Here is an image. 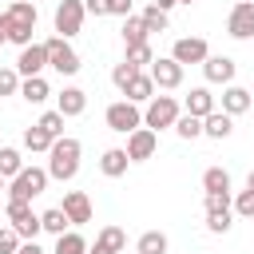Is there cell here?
<instances>
[{"mask_svg":"<svg viewBox=\"0 0 254 254\" xmlns=\"http://www.w3.org/2000/svg\"><path fill=\"white\" fill-rule=\"evenodd\" d=\"M79 155H83L79 139H71V135L52 139V147H48V179L71 183V179L79 175Z\"/></svg>","mask_w":254,"mask_h":254,"instance_id":"6da1fadb","label":"cell"},{"mask_svg":"<svg viewBox=\"0 0 254 254\" xmlns=\"http://www.w3.org/2000/svg\"><path fill=\"white\" fill-rule=\"evenodd\" d=\"M4 20H8V44H16V48L32 44V32H36V20H40L32 0H12L4 8Z\"/></svg>","mask_w":254,"mask_h":254,"instance_id":"7a4b0ae2","label":"cell"},{"mask_svg":"<svg viewBox=\"0 0 254 254\" xmlns=\"http://www.w3.org/2000/svg\"><path fill=\"white\" fill-rule=\"evenodd\" d=\"M183 115V103L175 95H151L143 103V127L151 131H163V127H175V119Z\"/></svg>","mask_w":254,"mask_h":254,"instance_id":"3957f363","label":"cell"},{"mask_svg":"<svg viewBox=\"0 0 254 254\" xmlns=\"http://www.w3.org/2000/svg\"><path fill=\"white\" fill-rule=\"evenodd\" d=\"M48 190V167H24L20 175L8 179V198H20V202H32L36 194Z\"/></svg>","mask_w":254,"mask_h":254,"instance_id":"277c9868","label":"cell"},{"mask_svg":"<svg viewBox=\"0 0 254 254\" xmlns=\"http://www.w3.org/2000/svg\"><path fill=\"white\" fill-rule=\"evenodd\" d=\"M4 222H8L24 242H36V234L44 230V226H40V214H32V202H20V198H8V202H4Z\"/></svg>","mask_w":254,"mask_h":254,"instance_id":"5b68a950","label":"cell"},{"mask_svg":"<svg viewBox=\"0 0 254 254\" xmlns=\"http://www.w3.org/2000/svg\"><path fill=\"white\" fill-rule=\"evenodd\" d=\"M103 123H107L115 135H131L135 127H143V111H139V103H131V99H115V103H107Z\"/></svg>","mask_w":254,"mask_h":254,"instance_id":"8992f818","label":"cell"},{"mask_svg":"<svg viewBox=\"0 0 254 254\" xmlns=\"http://www.w3.org/2000/svg\"><path fill=\"white\" fill-rule=\"evenodd\" d=\"M83 20H87V8H83V0H60V4H56V16H52V24H56V36H64V40L79 36V32H83Z\"/></svg>","mask_w":254,"mask_h":254,"instance_id":"52a82bcc","label":"cell"},{"mask_svg":"<svg viewBox=\"0 0 254 254\" xmlns=\"http://www.w3.org/2000/svg\"><path fill=\"white\" fill-rule=\"evenodd\" d=\"M44 48H48V67H56L60 75H75L83 64H79V52L64 40V36H52V40H44Z\"/></svg>","mask_w":254,"mask_h":254,"instance_id":"ba28073f","label":"cell"},{"mask_svg":"<svg viewBox=\"0 0 254 254\" xmlns=\"http://www.w3.org/2000/svg\"><path fill=\"white\" fill-rule=\"evenodd\" d=\"M183 64L179 60H171V56H155L151 60V67H147V75L155 79V87H163V91H175V87H183Z\"/></svg>","mask_w":254,"mask_h":254,"instance_id":"9c48e42d","label":"cell"},{"mask_svg":"<svg viewBox=\"0 0 254 254\" xmlns=\"http://www.w3.org/2000/svg\"><path fill=\"white\" fill-rule=\"evenodd\" d=\"M226 36L230 40H254V0H238L226 16Z\"/></svg>","mask_w":254,"mask_h":254,"instance_id":"30bf717a","label":"cell"},{"mask_svg":"<svg viewBox=\"0 0 254 254\" xmlns=\"http://www.w3.org/2000/svg\"><path fill=\"white\" fill-rule=\"evenodd\" d=\"M155 147H159V131H151V127H135L131 135H127V159L131 163H147L151 155H155Z\"/></svg>","mask_w":254,"mask_h":254,"instance_id":"8fae6325","label":"cell"},{"mask_svg":"<svg viewBox=\"0 0 254 254\" xmlns=\"http://www.w3.org/2000/svg\"><path fill=\"white\" fill-rule=\"evenodd\" d=\"M12 67L20 71V79H28V75H40V71L48 67V48H44V44H36V40H32V44H24Z\"/></svg>","mask_w":254,"mask_h":254,"instance_id":"7c38bea8","label":"cell"},{"mask_svg":"<svg viewBox=\"0 0 254 254\" xmlns=\"http://www.w3.org/2000/svg\"><path fill=\"white\" fill-rule=\"evenodd\" d=\"M206 56H210V48H206L202 36H179L175 48H171V60H179L183 67H187V64H202Z\"/></svg>","mask_w":254,"mask_h":254,"instance_id":"4fadbf2b","label":"cell"},{"mask_svg":"<svg viewBox=\"0 0 254 254\" xmlns=\"http://www.w3.org/2000/svg\"><path fill=\"white\" fill-rule=\"evenodd\" d=\"M202 75H206V83H234V75H238V64L230 60V56H206L202 60Z\"/></svg>","mask_w":254,"mask_h":254,"instance_id":"5bb4252c","label":"cell"},{"mask_svg":"<svg viewBox=\"0 0 254 254\" xmlns=\"http://www.w3.org/2000/svg\"><path fill=\"white\" fill-rule=\"evenodd\" d=\"M60 206H64V214H67V222H71V226L91 222V198H87V190H67Z\"/></svg>","mask_w":254,"mask_h":254,"instance_id":"9a60e30c","label":"cell"},{"mask_svg":"<svg viewBox=\"0 0 254 254\" xmlns=\"http://www.w3.org/2000/svg\"><path fill=\"white\" fill-rule=\"evenodd\" d=\"M56 111H60L64 119L83 115V111H87V91H83V87H64V91L56 95Z\"/></svg>","mask_w":254,"mask_h":254,"instance_id":"2e32d148","label":"cell"},{"mask_svg":"<svg viewBox=\"0 0 254 254\" xmlns=\"http://www.w3.org/2000/svg\"><path fill=\"white\" fill-rule=\"evenodd\" d=\"M250 87H238V83H226L222 87V107L218 111H226V115H242V111H250Z\"/></svg>","mask_w":254,"mask_h":254,"instance_id":"e0dca14e","label":"cell"},{"mask_svg":"<svg viewBox=\"0 0 254 254\" xmlns=\"http://www.w3.org/2000/svg\"><path fill=\"white\" fill-rule=\"evenodd\" d=\"M230 131H234V115H226V111H210V115H202V135L206 139H230Z\"/></svg>","mask_w":254,"mask_h":254,"instance_id":"ac0fdd59","label":"cell"},{"mask_svg":"<svg viewBox=\"0 0 254 254\" xmlns=\"http://www.w3.org/2000/svg\"><path fill=\"white\" fill-rule=\"evenodd\" d=\"M123 246H127V234L119 226H103L99 238H95V246H87V254H119Z\"/></svg>","mask_w":254,"mask_h":254,"instance_id":"d6986e66","label":"cell"},{"mask_svg":"<svg viewBox=\"0 0 254 254\" xmlns=\"http://www.w3.org/2000/svg\"><path fill=\"white\" fill-rule=\"evenodd\" d=\"M151 95H155V79H151L147 71H135V75H131V83L123 87V99H131V103H139V107H143Z\"/></svg>","mask_w":254,"mask_h":254,"instance_id":"ffe728a7","label":"cell"},{"mask_svg":"<svg viewBox=\"0 0 254 254\" xmlns=\"http://www.w3.org/2000/svg\"><path fill=\"white\" fill-rule=\"evenodd\" d=\"M214 107H218V103H214L210 87H190V95L183 99V111H187V115H198V119H202V115H210Z\"/></svg>","mask_w":254,"mask_h":254,"instance_id":"44dd1931","label":"cell"},{"mask_svg":"<svg viewBox=\"0 0 254 254\" xmlns=\"http://www.w3.org/2000/svg\"><path fill=\"white\" fill-rule=\"evenodd\" d=\"M127 167H131V159H127V151H123V147H107V151L99 155V171H103L107 179L127 175Z\"/></svg>","mask_w":254,"mask_h":254,"instance_id":"7402d4cb","label":"cell"},{"mask_svg":"<svg viewBox=\"0 0 254 254\" xmlns=\"http://www.w3.org/2000/svg\"><path fill=\"white\" fill-rule=\"evenodd\" d=\"M48 95H52V87H48L44 75H28V79H20V99H28V103H44Z\"/></svg>","mask_w":254,"mask_h":254,"instance_id":"603a6c76","label":"cell"},{"mask_svg":"<svg viewBox=\"0 0 254 254\" xmlns=\"http://www.w3.org/2000/svg\"><path fill=\"white\" fill-rule=\"evenodd\" d=\"M167 234L163 230H143L139 234V242H135V254H167Z\"/></svg>","mask_w":254,"mask_h":254,"instance_id":"cb8c5ba5","label":"cell"},{"mask_svg":"<svg viewBox=\"0 0 254 254\" xmlns=\"http://www.w3.org/2000/svg\"><path fill=\"white\" fill-rule=\"evenodd\" d=\"M52 254H87V238L79 230H64V234H56V250Z\"/></svg>","mask_w":254,"mask_h":254,"instance_id":"d4e9b609","label":"cell"},{"mask_svg":"<svg viewBox=\"0 0 254 254\" xmlns=\"http://www.w3.org/2000/svg\"><path fill=\"white\" fill-rule=\"evenodd\" d=\"M202 190H206V194L230 190V171H226V167H206V171H202Z\"/></svg>","mask_w":254,"mask_h":254,"instance_id":"484cf974","label":"cell"},{"mask_svg":"<svg viewBox=\"0 0 254 254\" xmlns=\"http://www.w3.org/2000/svg\"><path fill=\"white\" fill-rule=\"evenodd\" d=\"M139 20H143V28H147V36H155V32H167V12L163 8H155V4H147L143 12H139Z\"/></svg>","mask_w":254,"mask_h":254,"instance_id":"4316f807","label":"cell"},{"mask_svg":"<svg viewBox=\"0 0 254 254\" xmlns=\"http://www.w3.org/2000/svg\"><path fill=\"white\" fill-rule=\"evenodd\" d=\"M40 226L48 230V234H64L71 222H67V214H64V206H48L44 214H40Z\"/></svg>","mask_w":254,"mask_h":254,"instance_id":"83f0119b","label":"cell"},{"mask_svg":"<svg viewBox=\"0 0 254 254\" xmlns=\"http://www.w3.org/2000/svg\"><path fill=\"white\" fill-rule=\"evenodd\" d=\"M151 36H147V28H143V20L139 16H123V44L131 48V44H147Z\"/></svg>","mask_w":254,"mask_h":254,"instance_id":"f1b7e54d","label":"cell"},{"mask_svg":"<svg viewBox=\"0 0 254 254\" xmlns=\"http://www.w3.org/2000/svg\"><path fill=\"white\" fill-rule=\"evenodd\" d=\"M123 60H127L135 71H147V67H151V60H155V52H151V44H131Z\"/></svg>","mask_w":254,"mask_h":254,"instance_id":"f546056e","label":"cell"},{"mask_svg":"<svg viewBox=\"0 0 254 254\" xmlns=\"http://www.w3.org/2000/svg\"><path fill=\"white\" fill-rule=\"evenodd\" d=\"M20 171H24V155H20L16 147H0V175L12 179V175H20Z\"/></svg>","mask_w":254,"mask_h":254,"instance_id":"4dcf8cb0","label":"cell"},{"mask_svg":"<svg viewBox=\"0 0 254 254\" xmlns=\"http://www.w3.org/2000/svg\"><path fill=\"white\" fill-rule=\"evenodd\" d=\"M175 135H179V139H198V135H202V119L183 111V115L175 119Z\"/></svg>","mask_w":254,"mask_h":254,"instance_id":"1f68e13d","label":"cell"},{"mask_svg":"<svg viewBox=\"0 0 254 254\" xmlns=\"http://www.w3.org/2000/svg\"><path fill=\"white\" fill-rule=\"evenodd\" d=\"M24 147H28V151H44V155H48V147H52V135H48L40 123H32V127L24 131Z\"/></svg>","mask_w":254,"mask_h":254,"instance_id":"d6a6232c","label":"cell"},{"mask_svg":"<svg viewBox=\"0 0 254 254\" xmlns=\"http://www.w3.org/2000/svg\"><path fill=\"white\" fill-rule=\"evenodd\" d=\"M230 218H234V210H206V230L210 234H226Z\"/></svg>","mask_w":254,"mask_h":254,"instance_id":"836d02e7","label":"cell"},{"mask_svg":"<svg viewBox=\"0 0 254 254\" xmlns=\"http://www.w3.org/2000/svg\"><path fill=\"white\" fill-rule=\"evenodd\" d=\"M36 123H40V127H44V131H48L52 139H60V135H64V115H60L56 107H52V111H44V115H40Z\"/></svg>","mask_w":254,"mask_h":254,"instance_id":"e575fe53","label":"cell"},{"mask_svg":"<svg viewBox=\"0 0 254 254\" xmlns=\"http://www.w3.org/2000/svg\"><path fill=\"white\" fill-rule=\"evenodd\" d=\"M0 95H20V71L16 67H0Z\"/></svg>","mask_w":254,"mask_h":254,"instance_id":"d590c367","label":"cell"},{"mask_svg":"<svg viewBox=\"0 0 254 254\" xmlns=\"http://www.w3.org/2000/svg\"><path fill=\"white\" fill-rule=\"evenodd\" d=\"M234 214H238V218H254V190H250V187L234 194Z\"/></svg>","mask_w":254,"mask_h":254,"instance_id":"8d00e7d4","label":"cell"},{"mask_svg":"<svg viewBox=\"0 0 254 254\" xmlns=\"http://www.w3.org/2000/svg\"><path fill=\"white\" fill-rule=\"evenodd\" d=\"M20 242H24V238L4 222V226H0V254H16V250H20Z\"/></svg>","mask_w":254,"mask_h":254,"instance_id":"74e56055","label":"cell"},{"mask_svg":"<svg viewBox=\"0 0 254 254\" xmlns=\"http://www.w3.org/2000/svg\"><path fill=\"white\" fill-rule=\"evenodd\" d=\"M131 75H135V67H131V64H127V60H123V64H115V67H111V83H115V87H119V91H123V87H127V83H131Z\"/></svg>","mask_w":254,"mask_h":254,"instance_id":"f35d334b","label":"cell"},{"mask_svg":"<svg viewBox=\"0 0 254 254\" xmlns=\"http://www.w3.org/2000/svg\"><path fill=\"white\" fill-rule=\"evenodd\" d=\"M202 202H206V210H230V190H218V194H206Z\"/></svg>","mask_w":254,"mask_h":254,"instance_id":"ab89813d","label":"cell"},{"mask_svg":"<svg viewBox=\"0 0 254 254\" xmlns=\"http://www.w3.org/2000/svg\"><path fill=\"white\" fill-rule=\"evenodd\" d=\"M107 16H131V0H107Z\"/></svg>","mask_w":254,"mask_h":254,"instance_id":"60d3db41","label":"cell"},{"mask_svg":"<svg viewBox=\"0 0 254 254\" xmlns=\"http://www.w3.org/2000/svg\"><path fill=\"white\" fill-rule=\"evenodd\" d=\"M87 16H107V0H83Z\"/></svg>","mask_w":254,"mask_h":254,"instance_id":"b9f144b4","label":"cell"},{"mask_svg":"<svg viewBox=\"0 0 254 254\" xmlns=\"http://www.w3.org/2000/svg\"><path fill=\"white\" fill-rule=\"evenodd\" d=\"M16 254H48V250H44L40 242H20V250H16Z\"/></svg>","mask_w":254,"mask_h":254,"instance_id":"7bdbcfd3","label":"cell"},{"mask_svg":"<svg viewBox=\"0 0 254 254\" xmlns=\"http://www.w3.org/2000/svg\"><path fill=\"white\" fill-rule=\"evenodd\" d=\"M8 44V20H4V12H0V48Z\"/></svg>","mask_w":254,"mask_h":254,"instance_id":"ee69618b","label":"cell"},{"mask_svg":"<svg viewBox=\"0 0 254 254\" xmlns=\"http://www.w3.org/2000/svg\"><path fill=\"white\" fill-rule=\"evenodd\" d=\"M151 4H155V8H163V12H171V8L179 4V0H151Z\"/></svg>","mask_w":254,"mask_h":254,"instance_id":"f6af8a7d","label":"cell"},{"mask_svg":"<svg viewBox=\"0 0 254 254\" xmlns=\"http://www.w3.org/2000/svg\"><path fill=\"white\" fill-rule=\"evenodd\" d=\"M246 187H250V190H254V171H250V175H246Z\"/></svg>","mask_w":254,"mask_h":254,"instance_id":"bcb514c9","label":"cell"},{"mask_svg":"<svg viewBox=\"0 0 254 254\" xmlns=\"http://www.w3.org/2000/svg\"><path fill=\"white\" fill-rule=\"evenodd\" d=\"M4 190H8V179H4V175H0V194H4Z\"/></svg>","mask_w":254,"mask_h":254,"instance_id":"7dc6e473","label":"cell"},{"mask_svg":"<svg viewBox=\"0 0 254 254\" xmlns=\"http://www.w3.org/2000/svg\"><path fill=\"white\" fill-rule=\"evenodd\" d=\"M179 4H194V0H179Z\"/></svg>","mask_w":254,"mask_h":254,"instance_id":"c3c4849f","label":"cell"},{"mask_svg":"<svg viewBox=\"0 0 254 254\" xmlns=\"http://www.w3.org/2000/svg\"><path fill=\"white\" fill-rule=\"evenodd\" d=\"M0 226H4V214H0Z\"/></svg>","mask_w":254,"mask_h":254,"instance_id":"681fc988","label":"cell"},{"mask_svg":"<svg viewBox=\"0 0 254 254\" xmlns=\"http://www.w3.org/2000/svg\"><path fill=\"white\" fill-rule=\"evenodd\" d=\"M250 99H254V87H250Z\"/></svg>","mask_w":254,"mask_h":254,"instance_id":"f907efd6","label":"cell"},{"mask_svg":"<svg viewBox=\"0 0 254 254\" xmlns=\"http://www.w3.org/2000/svg\"><path fill=\"white\" fill-rule=\"evenodd\" d=\"M32 4H36V0H32Z\"/></svg>","mask_w":254,"mask_h":254,"instance_id":"816d5d0a","label":"cell"}]
</instances>
